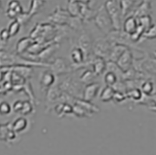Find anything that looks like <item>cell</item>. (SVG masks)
Listing matches in <instances>:
<instances>
[{
    "mask_svg": "<svg viewBox=\"0 0 156 155\" xmlns=\"http://www.w3.org/2000/svg\"><path fill=\"white\" fill-rule=\"evenodd\" d=\"M59 44L56 43H52L48 46H46L43 50H41L37 56H35L34 57H37L38 59H40L41 62L44 60L48 59L50 58L54 54V53L56 52V50L59 48Z\"/></svg>",
    "mask_w": 156,
    "mask_h": 155,
    "instance_id": "obj_16",
    "label": "cell"
},
{
    "mask_svg": "<svg viewBox=\"0 0 156 155\" xmlns=\"http://www.w3.org/2000/svg\"><path fill=\"white\" fill-rule=\"evenodd\" d=\"M138 20V23L139 25L141 26L143 28H144L147 31L151 26H152V18L151 17L150 15L148 16H142Z\"/></svg>",
    "mask_w": 156,
    "mask_h": 155,
    "instance_id": "obj_31",
    "label": "cell"
},
{
    "mask_svg": "<svg viewBox=\"0 0 156 155\" xmlns=\"http://www.w3.org/2000/svg\"><path fill=\"white\" fill-rule=\"evenodd\" d=\"M67 11L71 16L80 17V2L68 1L67 6Z\"/></svg>",
    "mask_w": 156,
    "mask_h": 155,
    "instance_id": "obj_22",
    "label": "cell"
},
{
    "mask_svg": "<svg viewBox=\"0 0 156 155\" xmlns=\"http://www.w3.org/2000/svg\"><path fill=\"white\" fill-rule=\"evenodd\" d=\"M152 54H153V56H154V59L156 60V50H154V51H153Z\"/></svg>",
    "mask_w": 156,
    "mask_h": 155,
    "instance_id": "obj_44",
    "label": "cell"
},
{
    "mask_svg": "<svg viewBox=\"0 0 156 155\" xmlns=\"http://www.w3.org/2000/svg\"><path fill=\"white\" fill-rule=\"evenodd\" d=\"M96 77V75L93 71L87 69L83 73V74L80 76V80L83 84L87 85V84L93 83Z\"/></svg>",
    "mask_w": 156,
    "mask_h": 155,
    "instance_id": "obj_25",
    "label": "cell"
},
{
    "mask_svg": "<svg viewBox=\"0 0 156 155\" xmlns=\"http://www.w3.org/2000/svg\"><path fill=\"white\" fill-rule=\"evenodd\" d=\"M3 11V8H2V2H0V12Z\"/></svg>",
    "mask_w": 156,
    "mask_h": 155,
    "instance_id": "obj_45",
    "label": "cell"
},
{
    "mask_svg": "<svg viewBox=\"0 0 156 155\" xmlns=\"http://www.w3.org/2000/svg\"><path fill=\"white\" fill-rule=\"evenodd\" d=\"M23 102L21 101V100H18L16 101L13 105V109L15 111H21L23 108Z\"/></svg>",
    "mask_w": 156,
    "mask_h": 155,
    "instance_id": "obj_41",
    "label": "cell"
},
{
    "mask_svg": "<svg viewBox=\"0 0 156 155\" xmlns=\"http://www.w3.org/2000/svg\"><path fill=\"white\" fill-rule=\"evenodd\" d=\"M106 62L105 59L94 57L92 60L91 66L93 67V71L96 76L102 74L106 71Z\"/></svg>",
    "mask_w": 156,
    "mask_h": 155,
    "instance_id": "obj_15",
    "label": "cell"
},
{
    "mask_svg": "<svg viewBox=\"0 0 156 155\" xmlns=\"http://www.w3.org/2000/svg\"><path fill=\"white\" fill-rule=\"evenodd\" d=\"M139 23L137 18L133 16H129L125 19L123 23V31L128 34L134 33L138 26Z\"/></svg>",
    "mask_w": 156,
    "mask_h": 155,
    "instance_id": "obj_14",
    "label": "cell"
},
{
    "mask_svg": "<svg viewBox=\"0 0 156 155\" xmlns=\"http://www.w3.org/2000/svg\"><path fill=\"white\" fill-rule=\"evenodd\" d=\"M112 87L113 88L115 92H122L124 94H126V92H127V88L124 81H118Z\"/></svg>",
    "mask_w": 156,
    "mask_h": 155,
    "instance_id": "obj_32",
    "label": "cell"
},
{
    "mask_svg": "<svg viewBox=\"0 0 156 155\" xmlns=\"http://www.w3.org/2000/svg\"><path fill=\"white\" fill-rule=\"evenodd\" d=\"M105 7L111 20L113 29L114 30H121L122 19L119 2L114 0H109L106 2Z\"/></svg>",
    "mask_w": 156,
    "mask_h": 155,
    "instance_id": "obj_1",
    "label": "cell"
},
{
    "mask_svg": "<svg viewBox=\"0 0 156 155\" xmlns=\"http://www.w3.org/2000/svg\"><path fill=\"white\" fill-rule=\"evenodd\" d=\"M112 46L106 37H98L93 42L92 53L96 57L108 61Z\"/></svg>",
    "mask_w": 156,
    "mask_h": 155,
    "instance_id": "obj_3",
    "label": "cell"
},
{
    "mask_svg": "<svg viewBox=\"0 0 156 155\" xmlns=\"http://www.w3.org/2000/svg\"><path fill=\"white\" fill-rule=\"evenodd\" d=\"M8 8L14 10L18 15L23 13V8L21 5V4L18 1H11L9 3L8 5Z\"/></svg>",
    "mask_w": 156,
    "mask_h": 155,
    "instance_id": "obj_33",
    "label": "cell"
},
{
    "mask_svg": "<svg viewBox=\"0 0 156 155\" xmlns=\"http://www.w3.org/2000/svg\"><path fill=\"white\" fill-rule=\"evenodd\" d=\"M62 93L59 85H54L48 89L46 99L49 103H54L57 100H60Z\"/></svg>",
    "mask_w": 156,
    "mask_h": 155,
    "instance_id": "obj_17",
    "label": "cell"
},
{
    "mask_svg": "<svg viewBox=\"0 0 156 155\" xmlns=\"http://www.w3.org/2000/svg\"><path fill=\"white\" fill-rule=\"evenodd\" d=\"M140 90L144 95L147 96L152 95L154 90V83L151 79H149L144 81L140 87Z\"/></svg>",
    "mask_w": 156,
    "mask_h": 155,
    "instance_id": "obj_28",
    "label": "cell"
},
{
    "mask_svg": "<svg viewBox=\"0 0 156 155\" xmlns=\"http://www.w3.org/2000/svg\"><path fill=\"white\" fill-rule=\"evenodd\" d=\"M134 57L131 49H128L121 57L117 61V64L121 69L124 72H126L133 67Z\"/></svg>",
    "mask_w": 156,
    "mask_h": 155,
    "instance_id": "obj_8",
    "label": "cell"
},
{
    "mask_svg": "<svg viewBox=\"0 0 156 155\" xmlns=\"http://www.w3.org/2000/svg\"><path fill=\"white\" fill-rule=\"evenodd\" d=\"M56 82L55 75L51 72L45 71L41 74L40 78V84L41 87L44 88H49L55 85Z\"/></svg>",
    "mask_w": 156,
    "mask_h": 155,
    "instance_id": "obj_18",
    "label": "cell"
},
{
    "mask_svg": "<svg viewBox=\"0 0 156 155\" xmlns=\"http://www.w3.org/2000/svg\"><path fill=\"white\" fill-rule=\"evenodd\" d=\"M21 26V24L16 19H15L12 22H11L8 29L10 36L13 37L16 36L20 32Z\"/></svg>",
    "mask_w": 156,
    "mask_h": 155,
    "instance_id": "obj_30",
    "label": "cell"
},
{
    "mask_svg": "<svg viewBox=\"0 0 156 155\" xmlns=\"http://www.w3.org/2000/svg\"><path fill=\"white\" fill-rule=\"evenodd\" d=\"M129 48L126 46L121 44H115L112 46L108 61L117 62V61L118 60V59Z\"/></svg>",
    "mask_w": 156,
    "mask_h": 155,
    "instance_id": "obj_13",
    "label": "cell"
},
{
    "mask_svg": "<svg viewBox=\"0 0 156 155\" xmlns=\"http://www.w3.org/2000/svg\"><path fill=\"white\" fill-rule=\"evenodd\" d=\"M149 100L151 102L155 103L154 106H156V93L151 95L149 96Z\"/></svg>",
    "mask_w": 156,
    "mask_h": 155,
    "instance_id": "obj_42",
    "label": "cell"
},
{
    "mask_svg": "<svg viewBox=\"0 0 156 155\" xmlns=\"http://www.w3.org/2000/svg\"><path fill=\"white\" fill-rule=\"evenodd\" d=\"M44 1H32L31 2L30 4V7L29 11L28 12V15L32 17L36 14H37L39 12V11L40 10V9L44 6Z\"/></svg>",
    "mask_w": 156,
    "mask_h": 155,
    "instance_id": "obj_27",
    "label": "cell"
},
{
    "mask_svg": "<svg viewBox=\"0 0 156 155\" xmlns=\"http://www.w3.org/2000/svg\"><path fill=\"white\" fill-rule=\"evenodd\" d=\"M94 20L98 29L106 35L114 30L111 20L105 7V5H102L97 9Z\"/></svg>",
    "mask_w": 156,
    "mask_h": 155,
    "instance_id": "obj_2",
    "label": "cell"
},
{
    "mask_svg": "<svg viewBox=\"0 0 156 155\" xmlns=\"http://www.w3.org/2000/svg\"><path fill=\"white\" fill-rule=\"evenodd\" d=\"M51 72L55 75H62L67 74L72 71L66 64V61L62 58H56L51 64H49V67Z\"/></svg>",
    "mask_w": 156,
    "mask_h": 155,
    "instance_id": "obj_7",
    "label": "cell"
},
{
    "mask_svg": "<svg viewBox=\"0 0 156 155\" xmlns=\"http://www.w3.org/2000/svg\"><path fill=\"white\" fill-rule=\"evenodd\" d=\"M127 98L131 99L135 102H140L144 94L142 92L140 88H135L133 90H128L126 94Z\"/></svg>",
    "mask_w": 156,
    "mask_h": 155,
    "instance_id": "obj_26",
    "label": "cell"
},
{
    "mask_svg": "<svg viewBox=\"0 0 156 155\" xmlns=\"http://www.w3.org/2000/svg\"><path fill=\"white\" fill-rule=\"evenodd\" d=\"M126 98H127V97L126 94L119 92H115L112 100L117 103H120L125 100Z\"/></svg>",
    "mask_w": 156,
    "mask_h": 155,
    "instance_id": "obj_37",
    "label": "cell"
},
{
    "mask_svg": "<svg viewBox=\"0 0 156 155\" xmlns=\"http://www.w3.org/2000/svg\"><path fill=\"white\" fill-rule=\"evenodd\" d=\"M6 15L9 18L13 19H16L18 16V14L14 10L9 9V8L6 11Z\"/></svg>",
    "mask_w": 156,
    "mask_h": 155,
    "instance_id": "obj_40",
    "label": "cell"
},
{
    "mask_svg": "<svg viewBox=\"0 0 156 155\" xmlns=\"http://www.w3.org/2000/svg\"><path fill=\"white\" fill-rule=\"evenodd\" d=\"M31 17L28 15V13H25V12H23V13L19 15L17 18H16V20L21 24V25L23 24H25L28 23V22L30 21V18Z\"/></svg>",
    "mask_w": 156,
    "mask_h": 155,
    "instance_id": "obj_35",
    "label": "cell"
},
{
    "mask_svg": "<svg viewBox=\"0 0 156 155\" xmlns=\"http://www.w3.org/2000/svg\"><path fill=\"white\" fill-rule=\"evenodd\" d=\"M31 108H32L31 103L28 101H24L23 102V108L21 111L25 112H29L32 109Z\"/></svg>",
    "mask_w": 156,
    "mask_h": 155,
    "instance_id": "obj_39",
    "label": "cell"
},
{
    "mask_svg": "<svg viewBox=\"0 0 156 155\" xmlns=\"http://www.w3.org/2000/svg\"><path fill=\"white\" fill-rule=\"evenodd\" d=\"M152 11V6L151 2L149 1H144L136 6V9L133 11L131 16L139 19L142 16L150 15Z\"/></svg>",
    "mask_w": 156,
    "mask_h": 155,
    "instance_id": "obj_11",
    "label": "cell"
},
{
    "mask_svg": "<svg viewBox=\"0 0 156 155\" xmlns=\"http://www.w3.org/2000/svg\"><path fill=\"white\" fill-rule=\"evenodd\" d=\"M119 6L121 11L122 19H124L126 16L134 8L135 5V1H119Z\"/></svg>",
    "mask_w": 156,
    "mask_h": 155,
    "instance_id": "obj_21",
    "label": "cell"
},
{
    "mask_svg": "<svg viewBox=\"0 0 156 155\" xmlns=\"http://www.w3.org/2000/svg\"><path fill=\"white\" fill-rule=\"evenodd\" d=\"M35 43V41L31 37H23L16 44L17 54H23L28 52L31 46Z\"/></svg>",
    "mask_w": 156,
    "mask_h": 155,
    "instance_id": "obj_12",
    "label": "cell"
},
{
    "mask_svg": "<svg viewBox=\"0 0 156 155\" xmlns=\"http://www.w3.org/2000/svg\"><path fill=\"white\" fill-rule=\"evenodd\" d=\"M74 103L75 104H77L82 107L87 112H98L99 111V108L95 105L93 104L91 102L84 100L82 98L76 99Z\"/></svg>",
    "mask_w": 156,
    "mask_h": 155,
    "instance_id": "obj_20",
    "label": "cell"
},
{
    "mask_svg": "<svg viewBox=\"0 0 156 155\" xmlns=\"http://www.w3.org/2000/svg\"><path fill=\"white\" fill-rule=\"evenodd\" d=\"M106 72L114 73L118 77V81H123L124 72L121 69L116 62L112 61H107L106 62Z\"/></svg>",
    "mask_w": 156,
    "mask_h": 155,
    "instance_id": "obj_19",
    "label": "cell"
},
{
    "mask_svg": "<svg viewBox=\"0 0 156 155\" xmlns=\"http://www.w3.org/2000/svg\"><path fill=\"white\" fill-rule=\"evenodd\" d=\"M11 111V107L9 103L6 102H3L0 103V113L7 114Z\"/></svg>",
    "mask_w": 156,
    "mask_h": 155,
    "instance_id": "obj_38",
    "label": "cell"
},
{
    "mask_svg": "<svg viewBox=\"0 0 156 155\" xmlns=\"http://www.w3.org/2000/svg\"><path fill=\"white\" fill-rule=\"evenodd\" d=\"M11 37L8 29L3 28L0 31V41L2 43H6Z\"/></svg>",
    "mask_w": 156,
    "mask_h": 155,
    "instance_id": "obj_36",
    "label": "cell"
},
{
    "mask_svg": "<svg viewBox=\"0 0 156 155\" xmlns=\"http://www.w3.org/2000/svg\"><path fill=\"white\" fill-rule=\"evenodd\" d=\"M71 59L74 64V68L77 69L83 67V64L86 60V57L83 51L79 47H74L71 52Z\"/></svg>",
    "mask_w": 156,
    "mask_h": 155,
    "instance_id": "obj_10",
    "label": "cell"
},
{
    "mask_svg": "<svg viewBox=\"0 0 156 155\" xmlns=\"http://www.w3.org/2000/svg\"><path fill=\"white\" fill-rule=\"evenodd\" d=\"M101 85L99 83L93 82L86 85L83 89L82 99L90 102L93 100L99 92Z\"/></svg>",
    "mask_w": 156,
    "mask_h": 155,
    "instance_id": "obj_9",
    "label": "cell"
},
{
    "mask_svg": "<svg viewBox=\"0 0 156 155\" xmlns=\"http://www.w3.org/2000/svg\"><path fill=\"white\" fill-rule=\"evenodd\" d=\"M70 17L71 16L67 10L57 7L53 13L49 16L48 18L52 22L62 26L68 24Z\"/></svg>",
    "mask_w": 156,
    "mask_h": 155,
    "instance_id": "obj_6",
    "label": "cell"
},
{
    "mask_svg": "<svg viewBox=\"0 0 156 155\" xmlns=\"http://www.w3.org/2000/svg\"><path fill=\"white\" fill-rule=\"evenodd\" d=\"M82 83L78 82L72 79L71 77H68L67 79L64 80L60 85L59 87L63 92L66 93L74 98L78 99L81 98V93L83 95V90H82Z\"/></svg>",
    "mask_w": 156,
    "mask_h": 155,
    "instance_id": "obj_4",
    "label": "cell"
},
{
    "mask_svg": "<svg viewBox=\"0 0 156 155\" xmlns=\"http://www.w3.org/2000/svg\"><path fill=\"white\" fill-rule=\"evenodd\" d=\"M83 19L80 17V16H76V17H73L71 16L69 18V19L67 25L72 28L73 29L79 31L81 30L83 28Z\"/></svg>",
    "mask_w": 156,
    "mask_h": 155,
    "instance_id": "obj_24",
    "label": "cell"
},
{
    "mask_svg": "<svg viewBox=\"0 0 156 155\" xmlns=\"http://www.w3.org/2000/svg\"><path fill=\"white\" fill-rule=\"evenodd\" d=\"M143 37L147 39L156 38V24H152V26L144 33Z\"/></svg>",
    "mask_w": 156,
    "mask_h": 155,
    "instance_id": "obj_34",
    "label": "cell"
},
{
    "mask_svg": "<svg viewBox=\"0 0 156 155\" xmlns=\"http://www.w3.org/2000/svg\"><path fill=\"white\" fill-rule=\"evenodd\" d=\"M104 81L107 85V86L112 87L118 81V78L115 74L110 72H106L104 77Z\"/></svg>",
    "mask_w": 156,
    "mask_h": 155,
    "instance_id": "obj_29",
    "label": "cell"
},
{
    "mask_svg": "<svg viewBox=\"0 0 156 155\" xmlns=\"http://www.w3.org/2000/svg\"><path fill=\"white\" fill-rule=\"evenodd\" d=\"M115 94L114 90L112 87L106 86L104 88L100 94V100L104 102H108L113 99Z\"/></svg>",
    "mask_w": 156,
    "mask_h": 155,
    "instance_id": "obj_23",
    "label": "cell"
},
{
    "mask_svg": "<svg viewBox=\"0 0 156 155\" xmlns=\"http://www.w3.org/2000/svg\"><path fill=\"white\" fill-rule=\"evenodd\" d=\"M4 75L5 72L2 69H0V81H2L3 79H4Z\"/></svg>",
    "mask_w": 156,
    "mask_h": 155,
    "instance_id": "obj_43",
    "label": "cell"
},
{
    "mask_svg": "<svg viewBox=\"0 0 156 155\" xmlns=\"http://www.w3.org/2000/svg\"><path fill=\"white\" fill-rule=\"evenodd\" d=\"M93 43L92 42L90 36L87 33H83L78 39V47L84 53L86 60L90 57V52H92ZM85 60V61H86Z\"/></svg>",
    "mask_w": 156,
    "mask_h": 155,
    "instance_id": "obj_5",
    "label": "cell"
}]
</instances>
